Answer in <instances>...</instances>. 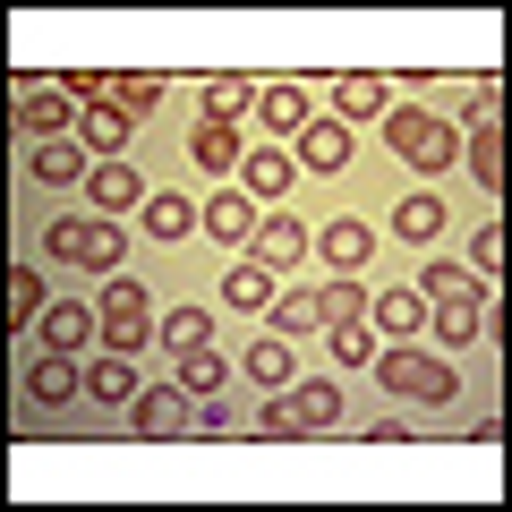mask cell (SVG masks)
<instances>
[{
	"label": "cell",
	"instance_id": "cb8c5ba5",
	"mask_svg": "<svg viewBox=\"0 0 512 512\" xmlns=\"http://www.w3.org/2000/svg\"><path fill=\"white\" fill-rule=\"evenodd\" d=\"M188 154H197V171H239V128L231 120H197V137H188Z\"/></svg>",
	"mask_w": 512,
	"mask_h": 512
},
{
	"label": "cell",
	"instance_id": "277c9868",
	"mask_svg": "<svg viewBox=\"0 0 512 512\" xmlns=\"http://www.w3.org/2000/svg\"><path fill=\"white\" fill-rule=\"evenodd\" d=\"M43 248H52L60 265H86V274H111V265L128 256V239H120V222H111V214H52Z\"/></svg>",
	"mask_w": 512,
	"mask_h": 512
},
{
	"label": "cell",
	"instance_id": "3957f363",
	"mask_svg": "<svg viewBox=\"0 0 512 512\" xmlns=\"http://www.w3.org/2000/svg\"><path fill=\"white\" fill-rule=\"evenodd\" d=\"M376 384L384 393H402V402H419V410H453V393H461V376L436 359V350H410V342H393V350H376Z\"/></svg>",
	"mask_w": 512,
	"mask_h": 512
},
{
	"label": "cell",
	"instance_id": "8992f818",
	"mask_svg": "<svg viewBox=\"0 0 512 512\" xmlns=\"http://www.w3.org/2000/svg\"><path fill=\"white\" fill-rule=\"evenodd\" d=\"M188 419H197V393H188V384H146V393H137V410H128V427H137L146 444L188 436Z\"/></svg>",
	"mask_w": 512,
	"mask_h": 512
},
{
	"label": "cell",
	"instance_id": "ffe728a7",
	"mask_svg": "<svg viewBox=\"0 0 512 512\" xmlns=\"http://www.w3.org/2000/svg\"><path fill=\"white\" fill-rule=\"evenodd\" d=\"M367 333H393V342L427 333V299L419 291H376V299H367Z\"/></svg>",
	"mask_w": 512,
	"mask_h": 512
},
{
	"label": "cell",
	"instance_id": "7402d4cb",
	"mask_svg": "<svg viewBox=\"0 0 512 512\" xmlns=\"http://www.w3.org/2000/svg\"><path fill=\"white\" fill-rule=\"evenodd\" d=\"M308 120H316V111H308L299 86H256V128H265V137H299Z\"/></svg>",
	"mask_w": 512,
	"mask_h": 512
},
{
	"label": "cell",
	"instance_id": "484cf974",
	"mask_svg": "<svg viewBox=\"0 0 512 512\" xmlns=\"http://www.w3.org/2000/svg\"><path fill=\"white\" fill-rule=\"evenodd\" d=\"M291 376H299V367H291V342H282V333L248 342V384H256V393H282Z\"/></svg>",
	"mask_w": 512,
	"mask_h": 512
},
{
	"label": "cell",
	"instance_id": "8d00e7d4",
	"mask_svg": "<svg viewBox=\"0 0 512 512\" xmlns=\"http://www.w3.org/2000/svg\"><path fill=\"white\" fill-rule=\"evenodd\" d=\"M325 350L342 367H367V359H376V333H367V325H325Z\"/></svg>",
	"mask_w": 512,
	"mask_h": 512
},
{
	"label": "cell",
	"instance_id": "f546056e",
	"mask_svg": "<svg viewBox=\"0 0 512 512\" xmlns=\"http://www.w3.org/2000/svg\"><path fill=\"white\" fill-rule=\"evenodd\" d=\"M154 333H163V342H171V359H180V350H205V342H214V316H205L197 299H188V308H171Z\"/></svg>",
	"mask_w": 512,
	"mask_h": 512
},
{
	"label": "cell",
	"instance_id": "9c48e42d",
	"mask_svg": "<svg viewBox=\"0 0 512 512\" xmlns=\"http://www.w3.org/2000/svg\"><path fill=\"white\" fill-rule=\"evenodd\" d=\"M26 402H35V410H69V402H86V367H77L69 350H43V359L26 367Z\"/></svg>",
	"mask_w": 512,
	"mask_h": 512
},
{
	"label": "cell",
	"instance_id": "2e32d148",
	"mask_svg": "<svg viewBox=\"0 0 512 512\" xmlns=\"http://www.w3.org/2000/svg\"><path fill=\"white\" fill-rule=\"evenodd\" d=\"M274 265H256V256H239V265H231V274H222V308H239V316H265V308H274Z\"/></svg>",
	"mask_w": 512,
	"mask_h": 512
},
{
	"label": "cell",
	"instance_id": "5b68a950",
	"mask_svg": "<svg viewBox=\"0 0 512 512\" xmlns=\"http://www.w3.org/2000/svg\"><path fill=\"white\" fill-rule=\"evenodd\" d=\"M94 316H103V350H128V359H137V350L154 342V299H146V282H128V274L103 282Z\"/></svg>",
	"mask_w": 512,
	"mask_h": 512
},
{
	"label": "cell",
	"instance_id": "1f68e13d",
	"mask_svg": "<svg viewBox=\"0 0 512 512\" xmlns=\"http://www.w3.org/2000/svg\"><path fill=\"white\" fill-rule=\"evenodd\" d=\"M43 308H52L43 299V274L35 265H9V325H43Z\"/></svg>",
	"mask_w": 512,
	"mask_h": 512
},
{
	"label": "cell",
	"instance_id": "83f0119b",
	"mask_svg": "<svg viewBox=\"0 0 512 512\" xmlns=\"http://www.w3.org/2000/svg\"><path fill=\"white\" fill-rule=\"evenodd\" d=\"M384 103H393V94H384V77H333V111H350V120H384Z\"/></svg>",
	"mask_w": 512,
	"mask_h": 512
},
{
	"label": "cell",
	"instance_id": "4316f807",
	"mask_svg": "<svg viewBox=\"0 0 512 512\" xmlns=\"http://www.w3.org/2000/svg\"><path fill=\"white\" fill-rule=\"evenodd\" d=\"M146 231L171 248V239H188V231H197V205H188L180 188H154V197H146Z\"/></svg>",
	"mask_w": 512,
	"mask_h": 512
},
{
	"label": "cell",
	"instance_id": "d4e9b609",
	"mask_svg": "<svg viewBox=\"0 0 512 512\" xmlns=\"http://www.w3.org/2000/svg\"><path fill=\"white\" fill-rule=\"evenodd\" d=\"M367 256H376V231L367 222H325V265L333 274H359Z\"/></svg>",
	"mask_w": 512,
	"mask_h": 512
},
{
	"label": "cell",
	"instance_id": "ba28073f",
	"mask_svg": "<svg viewBox=\"0 0 512 512\" xmlns=\"http://www.w3.org/2000/svg\"><path fill=\"white\" fill-rule=\"evenodd\" d=\"M86 197H94V214H146V197H154V188L137 180V163H128V154H94Z\"/></svg>",
	"mask_w": 512,
	"mask_h": 512
},
{
	"label": "cell",
	"instance_id": "ac0fdd59",
	"mask_svg": "<svg viewBox=\"0 0 512 512\" xmlns=\"http://www.w3.org/2000/svg\"><path fill=\"white\" fill-rule=\"evenodd\" d=\"M77 137H86V154H128V137H137V111L111 94V103H94L86 120H77Z\"/></svg>",
	"mask_w": 512,
	"mask_h": 512
},
{
	"label": "cell",
	"instance_id": "7a4b0ae2",
	"mask_svg": "<svg viewBox=\"0 0 512 512\" xmlns=\"http://www.w3.org/2000/svg\"><path fill=\"white\" fill-rule=\"evenodd\" d=\"M384 146L402 154L410 171L444 180V171L461 163V128H453V120H436V111H419V103H384Z\"/></svg>",
	"mask_w": 512,
	"mask_h": 512
},
{
	"label": "cell",
	"instance_id": "f35d334b",
	"mask_svg": "<svg viewBox=\"0 0 512 512\" xmlns=\"http://www.w3.org/2000/svg\"><path fill=\"white\" fill-rule=\"evenodd\" d=\"M111 94H120L128 111H154V103H163V77H154V69H137V77H111Z\"/></svg>",
	"mask_w": 512,
	"mask_h": 512
},
{
	"label": "cell",
	"instance_id": "f1b7e54d",
	"mask_svg": "<svg viewBox=\"0 0 512 512\" xmlns=\"http://www.w3.org/2000/svg\"><path fill=\"white\" fill-rule=\"evenodd\" d=\"M265 316H274V333H282V342H299V333H325V308H316V291H282Z\"/></svg>",
	"mask_w": 512,
	"mask_h": 512
},
{
	"label": "cell",
	"instance_id": "8fae6325",
	"mask_svg": "<svg viewBox=\"0 0 512 512\" xmlns=\"http://www.w3.org/2000/svg\"><path fill=\"white\" fill-rule=\"evenodd\" d=\"M495 103H504V94H495V77H487V86H478V120H470V180L478 188H504V128H495Z\"/></svg>",
	"mask_w": 512,
	"mask_h": 512
},
{
	"label": "cell",
	"instance_id": "74e56055",
	"mask_svg": "<svg viewBox=\"0 0 512 512\" xmlns=\"http://www.w3.org/2000/svg\"><path fill=\"white\" fill-rule=\"evenodd\" d=\"M470 274H478V282H495V274H504V222H487V231L470 239Z\"/></svg>",
	"mask_w": 512,
	"mask_h": 512
},
{
	"label": "cell",
	"instance_id": "603a6c76",
	"mask_svg": "<svg viewBox=\"0 0 512 512\" xmlns=\"http://www.w3.org/2000/svg\"><path fill=\"white\" fill-rule=\"evenodd\" d=\"M393 231L419 239V248H427V239H444V197H436V188H410V197L393 205Z\"/></svg>",
	"mask_w": 512,
	"mask_h": 512
},
{
	"label": "cell",
	"instance_id": "9a60e30c",
	"mask_svg": "<svg viewBox=\"0 0 512 512\" xmlns=\"http://www.w3.org/2000/svg\"><path fill=\"white\" fill-rule=\"evenodd\" d=\"M35 333H43V350H69V359H77V350H86L94 333H103V316H94V308H77V299H52Z\"/></svg>",
	"mask_w": 512,
	"mask_h": 512
},
{
	"label": "cell",
	"instance_id": "e575fe53",
	"mask_svg": "<svg viewBox=\"0 0 512 512\" xmlns=\"http://www.w3.org/2000/svg\"><path fill=\"white\" fill-rule=\"evenodd\" d=\"M231 427H248L231 393H197V419H188V436H231Z\"/></svg>",
	"mask_w": 512,
	"mask_h": 512
},
{
	"label": "cell",
	"instance_id": "d6986e66",
	"mask_svg": "<svg viewBox=\"0 0 512 512\" xmlns=\"http://www.w3.org/2000/svg\"><path fill=\"white\" fill-rule=\"evenodd\" d=\"M350 154H359V146H350L342 120H308V128H299V171H350Z\"/></svg>",
	"mask_w": 512,
	"mask_h": 512
},
{
	"label": "cell",
	"instance_id": "4dcf8cb0",
	"mask_svg": "<svg viewBox=\"0 0 512 512\" xmlns=\"http://www.w3.org/2000/svg\"><path fill=\"white\" fill-rule=\"evenodd\" d=\"M316 308H325V325H367V291H359V274H333L325 291H316Z\"/></svg>",
	"mask_w": 512,
	"mask_h": 512
},
{
	"label": "cell",
	"instance_id": "6da1fadb",
	"mask_svg": "<svg viewBox=\"0 0 512 512\" xmlns=\"http://www.w3.org/2000/svg\"><path fill=\"white\" fill-rule=\"evenodd\" d=\"M419 299H427V333H436L444 350H470L478 333H487V282H478V274H461L453 256H427Z\"/></svg>",
	"mask_w": 512,
	"mask_h": 512
},
{
	"label": "cell",
	"instance_id": "d590c367",
	"mask_svg": "<svg viewBox=\"0 0 512 512\" xmlns=\"http://www.w3.org/2000/svg\"><path fill=\"white\" fill-rule=\"evenodd\" d=\"M256 436H274V444L308 436V427H299V410H291V393H265V402H256Z\"/></svg>",
	"mask_w": 512,
	"mask_h": 512
},
{
	"label": "cell",
	"instance_id": "7c38bea8",
	"mask_svg": "<svg viewBox=\"0 0 512 512\" xmlns=\"http://www.w3.org/2000/svg\"><path fill=\"white\" fill-rule=\"evenodd\" d=\"M282 393H291V410H299L308 436H333V427L350 419V402H342V384H333V376H291Z\"/></svg>",
	"mask_w": 512,
	"mask_h": 512
},
{
	"label": "cell",
	"instance_id": "5bb4252c",
	"mask_svg": "<svg viewBox=\"0 0 512 512\" xmlns=\"http://www.w3.org/2000/svg\"><path fill=\"white\" fill-rule=\"evenodd\" d=\"M35 188H86V171H94V154H86V137H52V146H35Z\"/></svg>",
	"mask_w": 512,
	"mask_h": 512
},
{
	"label": "cell",
	"instance_id": "44dd1931",
	"mask_svg": "<svg viewBox=\"0 0 512 512\" xmlns=\"http://www.w3.org/2000/svg\"><path fill=\"white\" fill-rule=\"evenodd\" d=\"M239 188H256V197H291L299 188V163L282 146H256V154H239Z\"/></svg>",
	"mask_w": 512,
	"mask_h": 512
},
{
	"label": "cell",
	"instance_id": "836d02e7",
	"mask_svg": "<svg viewBox=\"0 0 512 512\" xmlns=\"http://www.w3.org/2000/svg\"><path fill=\"white\" fill-rule=\"evenodd\" d=\"M205 111H214V120H248V111H256V86H248V77H214V86H205Z\"/></svg>",
	"mask_w": 512,
	"mask_h": 512
},
{
	"label": "cell",
	"instance_id": "30bf717a",
	"mask_svg": "<svg viewBox=\"0 0 512 512\" xmlns=\"http://www.w3.org/2000/svg\"><path fill=\"white\" fill-rule=\"evenodd\" d=\"M137 393H146V376L128 367V350L86 359V402H94V410H111V419H120V410H137Z\"/></svg>",
	"mask_w": 512,
	"mask_h": 512
},
{
	"label": "cell",
	"instance_id": "e0dca14e",
	"mask_svg": "<svg viewBox=\"0 0 512 512\" xmlns=\"http://www.w3.org/2000/svg\"><path fill=\"white\" fill-rule=\"evenodd\" d=\"M308 248H316V231H308V222H291V214H274L265 231L248 239V256H256V265H274V274H282V265H299Z\"/></svg>",
	"mask_w": 512,
	"mask_h": 512
},
{
	"label": "cell",
	"instance_id": "ab89813d",
	"mask_svg": "<svg viewBox=\"0 0 512 512\" xmlns=\"http://www.w3.org/2000/svg\"><path fill=\"white\" fill-rule=\"evenodd\" d=\"M367 436H376V444H410V436H419V427H410V419H393V410H384V419H367Z\"/></svg>",
	"mask_w": 512,
	"mask_h": 512
},
{
	"label": "cell",
	"instance_id": "d6a6232c",
	"mask_svg": "<svg viewBox=\"0 0 512 512\" xmlns=\"http://www.w3.org/2000/svg\"><path fill=\"white\" fill-rule=\"evenodd\" d=\"M180 384H188V393H222V384H231L222 350H214V342H205V350H180Z\"/></svg>",
	"mask_w": 512,
	"mask_h": 512
},
{
	"label": "cell",
	"instance_id": "4fadbf2b",
	"mask_svg": "<svg viewBox=\"0 0 512 512\" xmlns=\"http://www.w3.org/2000/svg\"><path fill=\"white\" fill-rule=\"evenodd\" d=\"M197 231H214L222 248H248V239H256V205H248V188H214V197L197 205Z\"/></svg>",
	"mask_w": 512,
	"mask_h": 512
},
{
	"label": "cell",
	"instance_id": "52a82bcc",
	"mask_svg": "<svg viewBox=\"0 0 512 512\" xmlns=\"http://www.w3.org/2000/svg\"><path fill=\"white\" fill-rule=\"evenodd\" d=\"M18 128L35 137V146H52V137H77V103L60 86H43V77H18Z\"/></svg>",
	"mask_w": 512,
	"mask_h": 512
}]
</instances>
